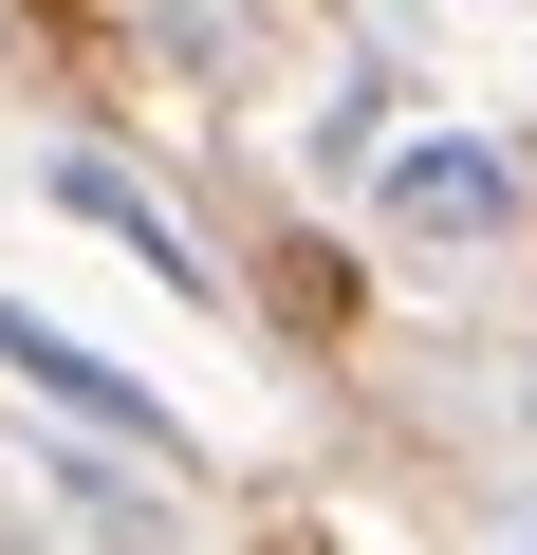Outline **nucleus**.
I'll list each match as a JSON object with an SVG mask.
<instances>
[{
    "label": "nucleus",
    "mask_w": 537,
    "mask_h": 555,
    "mask_svg": "<svg viewBox=\"0 0 537 555\" xmlns=\"http://www.w3.org/2000/svg\"><path fill=\"white\" fill-rule=\"evenodd\" d=\"M389 241H445V259H482V241H519V167L500 149H463V130H426V149H389Z\"/></svg>",
    "instance_id": "1"
},
{
    "label": "nucleus",
    "mask_w": 537,
    "mask_h": 555,
    "mask_svg": "<svg viewBox=\"0 0 537 555\" xmlns=\"http://www.w3.org/2000/svg\"><path fill=\"white\" fill-rule=\"evenodd\" d=\"M56 204H75V222H112L149 278H186V297H204V241H186V204H167V185H130L112 149H56Z\"/></svg>",
    "instance_id": "2"
},
{
    "label": "nucleus",
    "mask_w": 537,
    "mask_h": 555,
    "mask_svg": "<svg viewBox=\"0 0 537 555\" xmlns=\"http://www.w3.org/2000/svg\"><path fill=\"white\" fill-rule=\"evenodd\" d=\"M0 371H38V389H56L75 426H112V444H149V463H167V408H149L130 371H93L75 334H38V315H0Z\"/></svg>",
    "instance_id": "3"
},
{
    "label": "nucleus",
    "mask_w": 537,
    "mask_h": 555,
    "mask_svg": "<svg viewBox=\"0 0 537 555\" xmlns=\"http://www.w3.org/2000/svg\"><path fill=\"white\" fill-rule=\"evenodd\" d=\"M241 20H259V0H241Z\"/></svg>",
    "instance_id": "4"
},
{
    "label": "nucleus",
    "mask_w": 537,
    "mask_h": 555,
    "mask_svg": "<svg viewBox=\"0 0 537 555\" xmlns=\"http://www.w3.org/2000/svg\"><path fill=\"white\" fill-rule=\"evenodd\" d=\"M519 555H537V537H519Z\"/></svg>",
    "instance_id": "5"
}]
</instances>
